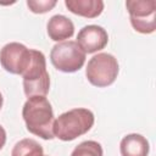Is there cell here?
Instances as JSON below:
<instances>
[{"instance_id":"obj_8","label":"cell","mask_w":156,"mask_h":156,"mask_svg":"<svg viewBox=\"0 0 156 156\" xmlns=\"http://www.w3.org/2000/svg\"><path fill=\"white\" fill-rule=\"evenodd\" d=\"M108 43V34L96 24L84 26L77 35V44L85 54H94L102 50Z\"/></svg>"},{"instance_id":"obj_12","label":"cell","mask_w":156,"mask_h":156,"mask_svg":"<svg viewBox=\"0 0 156 156\" xmlns=\"http://www.w3.org/2000/svg\"><path fill=\"white\" fill-rule=\"evenodd\" d=\"M11 156H44V151L37 140L26 138L15 144Z\"/></svg>"},{"instance_id":"obj_1","label":"cell","mask_w":156,"mask_h":156,"mask_svg":"<svg viewBox=\"0 0 156 156\" xmlns=\"http://www.w3.org/2000/svg\"><path fill=\"white\" fill-rule=\"evenodd\" d=\"M22 117L29 133L44 140L54 139V111L50 101L45 96L28 98L22 108Z\"/></svg>"},{"instance_id":"obj_2","label":"cell","mask_w":156,"mask_h":156,"mask_svg":"<svg viewBox=\"0 0 156 156\" xmlns=\"http://www.w3.org/2000/svg\"><path fill=\"white\" fill-rule=\"evenodd\" d=\"M94 122L95 117L90 110L83 107L72 108L55 118L52 133L54 136L62 141H71L88 133L94 126Z\"/></svg>"},{"instance_id":"obj_4","label":"cell","mask_w":156,"mask_h":156,"mask_svg":"<svg viewBox=\"0 0 156 156\" xmlns=\"http://www.w3.org/2000/svg\"><path fill=\"white\" fill-rule=\"evenodd\" d=\"M119 72L117 58L107 52H100L94 55L87 65L85 76L90 84L98 88H105L111 85Z\"/></svg>"},{"instance_id":"obj_5","label":"cell","mask_w":156,"mask_h":156,"mask_svg":"<svg viewBox=\"0 0 156 156\" xmlns=\"http://www.w3.org/2000/svg\"><path fill=\"white\" fill-rule=\"evenodd\" d=\"M50 61L56 69L65 73H73L83 67L85 62V52L79 48L77 41L66 40L52 46Z\"/></svg>"},{"instance_id":"obj_3","label":"cell","mask_w":156,"mask_h":156,"mask_svg":"<svg viewBox=\"0 0 156 156\" xmlns=\"http://www.w3.org/2000/svg\"><path fill=\"white\" fill-rule=\"evenodd\" d=\"M23 90L27 98L46 96L50 89V77L46 69V60L41 51L32 49V61L22 74Z\"/></svg>"},{"instance_id":"obj_14","label":"cell","mask_w":156,"mask_h":156,"mask_svg":"<svg viewBox=\"0 0 156 156\" xmlns=\"http://www.w3.org/2000/svg\"><path fill=\"white\" fill-rule=\"evenodd\" d=\"M56 0H28L27 6L33 13H45L56 6Z\"/></svg>"},{"instance_id":"obj_7","label":"cell","mask_w":156,"mask_h":156,"mask_svg":"<svg viewBox=\"0 0 156 156\" xmlns=\"http://www.w3.org/2000/svg\"><path fill=\"white\" fill-rule=\"evenodd\" d=\"M32 61V49L21 43H9L0 50V63L6 72L23 74Z\"/></svg>"},{"instance_id":"obj_11","label":"cell","mask_w":156,"mask_h":156,"mask_svg":"<svg viewBox=\"0 0 156 156\" xmlns=\"http://www.w3.org/2000/svg\"><path fill=\"white\" fill-rule=\"evenodd\" d=\"M65 5L72 13L85 18L100 16L105 6L101 0H65Z\"/></svg>"},{"instance_id":"obj_10","label":"cell","mask_w":156,"mask_h":156,"mask_svg":"<svg viewBox=\"0 0 156 156\" xmlns=\"http://www.w3.org/2000/svg\"><path fill=\"white\" fill-rule=\"evenodd\" d=\"M150 150L149 141L141 134L132 133L126 135L119 144L122 156H147Z\"/></svg>"},{"instance_id":"obj_9","label":"cell","mask_w":156,"mask_h":156,"mask_svg":"<svg viewBox=\"0 0 156 156\" xmlns=\"http://www.w3.org/2000/svg\"><path fill=\"white\" fill-rule=\"evenodd\" d=\"M46 30L51 40L61 43L73 35L74 24L68 17L63 15H55L49 20L46 24Z\"/></svg>"},{"instance_id":"obj_13","label":"cell","mask_w":156,"mask_h":156,"mask_svg":"<svg viewBox=\"0 0 156 156\" xmlns=\"http://www.w3.org/2000/svg\"><path fill=\"white\" fill-rule=\"evenodd\" d=\"M102 147L95 140H85L78 144L71 156H102Z\"/></svg>"},{"instance_id":"obj_16","label":"cell","mask_w":156,"mask_h":156,"mask_svg":"<svg viewBox=\"0 0 156 156\" xmlns=\"http://www.w3.org/2000/svg\"><path fill=\"white\" fill-rule=\"evenodd\" d=\"M2 102H4V99H2V95H1V93H0V110H1V107H2Z\"/></svg>"},{"instance_id":"obj_15","label":"cell","mask_w":156,"mask_h":156,"mask_svg":"<svg viewBox=\"0 0 156 156\" xmlns=\"http://www.w3.org/2000/svg\"><path fill=\"white\" fill-rule=\"evenodd\" d=\"M5 143H6V132H5L4 127L0 126V150L4 147Z\"/></svg>"},{"instance_id":"obj_6","label":"cell","mask_w":156,"mask_h":156,"mask_svg":"<svg viewBox=\"0 0 156 156\" xmlns=\"http://www.w3.org/2000/svg\"><path fill=\"white\" fill-rule=\"evenodd\" d=\"M126 7L129 12L132 27L141 34H151L156 29V2L154 0H128Z\"/></svg>"}]
</instances>
